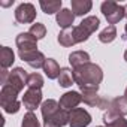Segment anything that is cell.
<instances>
[{"label":"cell","mask_w":127,"mask_h":127,"mask_svg":"<svg viewBox=\"0 0 127 127\" xmlns=\"http://www.w3.org/2000/svg\"><path fill=\"white\" fill-rule=\"evenodd\" d=\"M109 105H111V100H109V99H106V97H102V96H100V100H99L97 108H99V109H103V111H108Z\"/></svg>","instance_id":"29"},{"label":"cell","mask_w":127,"mask_h":127,"mask_svg":"<svg viewBox=\"0 0 127 127\" xmlns=\"http://www.w3.org/2000/svg\"><path fill=\"white\" fill-rule=\"evenodd\" d=\"M97 127H106V126H97Z\"/></svg>","instance_id":"34"},{"label":"cell","mask_w":127,"mask_h":127,"mask_svg":"<svg viewBox=\"0 0 127 127\" xmlns=\"http://www.w3.org/2000/svg\"><path fill=\"white\" fill-rule=\"evenodd\" d=\"M70 6H72V12L75 14V17H84L87 12L91 11L93 3L91 0H72Z\"/></svg>","instance_id":"14"},{"label":"cell","mask_w":127,"mask_h":127,"mask_svg":"<svg viewBox=\"0 0 127 127\" xmlns=\"http://www.w3.org/2000/svg\"><path fill=\"white\" fill-rule=\"evenodd\" d=\"M15 43L18 46V52H29V51H36L37 49V39L27 33H20L15 39Z\"/></svg>","instance_id":"9"},{"label":"cell","mask_w":127,"mask_h":127,"mask_svg":"<svg viewBox=\"0 0 127 127\" xmlns=\"http://www.w3.org/2000/svg\"><path fill=\"white\" fill-rule=\"evenodd\" d=\"M106 112H111V114L120 115V117L127 115V99L124 96L123 97H114L111 100V105H109Z\"/></svg>","instance_id":"13"},{"label":"cell","mask_w":127,"mask_h":127,"mask_svg":"<svg viewBox=\"0 0 127 127\" xmlns=\"http://www.w3.org/2000/svg\"><path fill=\"white\" fill-rule=\"evenodd\" d=\"M123 39L127 40V24H126V27H124V36H123Z\"/></svg>","instance_id":"30"},{"label":"cell","mask_w":127,"mask_h":127,"mask_svg":"<svg viewBox=\"0 0 127 127\" xmlns=\"http://www.w3.org/2000/svg\"><path fill=\"white\" fill-rule=\"evenodd\" d=\"M124 97L127 99V87H126V90H124Z\"/></svg>","instance_id":"33"},{"label":"cell","mask_w":127,"mask_h":127,"mask_svg":"<svg viewBox=\"0 0 127 127\" xmlns=\"http://www.w3.org/2000/svg\"><path fill=\"white\" fill-rule=\"evenodd\" d=\"M124 9H126V18H127V3L124 5Z\"/></svg>","instance_id":"32"},{"label":"cell","mask_w":127,"mask_h":127,"mask_svg":"<svg viewBox=\"0 0 127 127\" xmlns=\"http://www.w3.org/2000/svg\"><path fill=\"white\" fill-rule=\"evenodd\" d=\"M29 33L33 34V36L39 40V39H43V37L46 36V27H45L42 23H36V24H32Z\"/></svg>","instance_id":"28"},{"label":"cell","mask_w":127,"mask_h":127,"mask_svg":"<svg viewBox=\"0 0 127 127\" xmlns=\"http://www.w3.org/2000/svg\"><path fill=\"white\" fill-rule=\"evenodd\" d=\"M100 9H102L103 17L106 18V21L111 26H115L117 23H120L126 17L124 6L120 5V3H117V2H112V0H106V2H103L100 5Z\"/></svg>","instance_id":"3"},{"label":"cell","mask_w":127,"mask_h":127,"mask_svg":"<svg viewBox=\"0 0 127 127\" xmlns=\"http://www.w3.org/2000/svg\"><path fill=\"white\" fill-rule=\"evenodd\" d=\"M15 61V54L9 46H2L0 48V64L2 69H8L14 64Z\"/></svg>","instance_id":"19"},{"label":"cell","mask_w":127,"mask_h":127,"mask_svg":"<svg viewBox=\"0 0 127 127\" xmlns=\"http://www.w3.org/2000/svg\"><path fill=\"white\" fill-rule=\"evenodd\" d=\"M103 79V70L96 63H87L73 69V81L81 91H97Z\"/></svg>","instance_id":"1"},{"label":"cell","mask_w":127,"mask_h":127,"mask_svg":"<svg viewBox=\"0 0 127 127\" xmlns=\"http://www.w3.org/2000/svg\"><path fill=\"white\" fill-rule=\"evenodd\" d=\"M58 109H60V105L54 99H48V100L42 102V105H40V112H42L43 120H48L49 117H52Z\"/></svg>","instance_id":"18"},{"label":"cell","mask_w":127,"mask_h":127,"mask_svg":"<svg viewBox=\"0 0 127 127\" xmlns=\"http://www.w3.org/2000/svg\"><path fill=\"white\" fill-rule=\"evenodd\" d=\"M18 94L20 91L15 90L11 85H2L0 91V105L6 114H17L21 108V103L18 102Z\"/></svg>","instance_id":"2"},{"label":"cell","mask_w":127,"mask_h":127,"mask_svg":"<svg viewBox=\"0 0 127 127\" xmlns=\"http://www.w3.org/2000/svg\"><path fill=\"white\" fill-rule=\"evenodd\" d=\"M103 123L106 127H127V120L120 115H114L111 112H105Z\"/></svg>","instance_id":"20"},{"label":"cell","mask_w":127,"mask_h":127,"mask_svg":"<svg viewBox=\"0 0 127 127\" xmlns=\"http://www.w3.org/2000/svg\"><path fill=\"white\" fill-rule=\"evenodd\" d=\"M27 87L29 88H37V90H40L43 87V78H42V75L40 73H36V72L32 73V75H29Z\"/></svg>","instance_id":"26"},{"label":"cell","mask_w":127,"mask_h":127,"mask_svg":"<svg viewBox=\"0 0 127 127\" xmlns=\"http://www.w3.org/2000/svg\"><path fill=\"white\" fill-rule=\"evenodd\" d=\"M36 20V8L32 3H21L15 9V21L20 24H30Z\"/></svg>","instance_id":"4"},{"label":"cell","mask_w":127,"mask_h":127,"mask_svg":"<svg viewBox=\"0 0 127 127\" xmlns=\"http://www.w3.org/2000/svg\"><path fill=\"white\" fill-rule=\"evenodd\" d=\"M81 102H82L81 93H78V91H67V93H64V94L60 97L58 105H60L61 109L72 111V109H75Z\"/></svg>","instance_id":"10"},{"label":"cell","mask_w":127,"mask_h":127,"mask_svg":"<svg viewBox=\"0 0 127 127\" xmlns=\"http://www.w3.org/2000/svg\"><path fill=\"white\" fill-rule=\"evenodd\" d=\"M42 11L46 14V15H51V14H58L61 11V0H48V2H45V0H40L39 2Z\"/></svg>","instance_id":"21"},{"label":"cell","mask_w":127,"mask_h":127,"mask_svg":"<svg viewBox=\"0 0 127 127\" xmlns=\"http://www.w3.org/2000/svg\"><path fill=\"white\" fill-rule=\"evenodd\" d=\"M73 70H70L69 67H63L58 76V85L63 88H67L73 84Z\"/></svg>","instance_id":"23"},{"label":"cell","mask_w":127,"mask_h":127,"mask_svg":"<svg viewBox=\"0 0 127 127\" xmlns=\"http://www.w3.org/2000/svg\"><path fill=\"white\" fill-rule=\"evenodd\" d=\"M117 39V29L115 26H108L106 29H103L100 33H99V40L102 43H111Z\"/></svg>","instance_id":"24"},{"label":"cell","mask_w":127,"mask_h":127,"mask_svg":"<svg viewBox=\"0 0 127 127\" xmlns=\"http://www.w3.org/2000/svg\"><path fill=\"white\" fill-rule=\"evenodd\" d=\"M58 43L61 46H73L76 45V39H75V33H73V27H69V29H63L60 33H58V37H57Z\"/></svg>","instance_id":"15"},{"label":"cell","mask_w":127,"mask_h":127,"mask_svg":"<svg viewBox=\"0 0 127 127\" xmlns=\"http://www.w3.org/2000/svg\"><path fill=\"white\" fill-rule=\"evenodd\" d=\"M81 96H82V102L85 105L97 108L99 100H100V96L97 94V91H81Z\"/></svg>","instance_id":"25"},{"label":"cell","mask_w":127,"mask_h":127,"mask_svg":"<svg viewBox=\"0 0 127 127\" xmlns=\"http://www.w3.org/2000/svg\"><path fill=\"white\" fill-rule=\"evenodd\" d=\"M69 124V111L58 109L52 117L48 120H43V127H64Z\"/></svg>","instance_id":"11"},{"label":"cell","mask_w":127,"mask_h":127,"mask_svg":"<svg viewBox=\"0 0 127 127\" xmlns=\"http://www.w3.org/2000/svg\"><path fill=\"white\" fill-rule=\"evenodd\" d=\"M69 63L73 69L79 67L82 64H87V63H90V54L85 51H73L69 55Z\"/></svg>","instance_id":"17"},{"label":"cell","mask_w":127,"mask_h":127,"mask_svg":"<svg viewBox=\"0 0 127 127\" xmlns=\"http://www.w3.org/2000/svg\"><path fill=\"white\" fill-rule=\"evenodd\" d=\"M23 105L29 112H33L39 105H42V91L37 88H29L23 96Z\"/></svg>","instance_id":"8"},{"label":"cell","mask_w":127,"mask_h":127,"mask_svg":"<svg viewBox=\"0 0 127 127\" xmlns=\"http://www.w3.org/2000/svg\"><path fill=\"white\" fill-rule=\"evenodd\" d=\"M124 60H126V61H127V49H126V51H124Z\"/></svg>","instance_id":"31"},{"label":"cell","mask_w":127,"mask_h":127,"mask_svg":"<svg viewBox=\"0 0 127 127\" xmlns=\"http://www.w3.org/2000/svg\"><path fill=\"white\" fill-rule=\"evenodd\" d=\"M42 69H43L45 75L48 76V79H58L60 72H61L58 63L54 58H46V61H45V64H43Z\"/></svg>","instance_id":"16"},{"label":"cell","mask_w":127,"mask_h":127,"mask_svg":"<svg viewBox=\"0 0 127 127\" xmlns=\"http://www.w3.org/2000/svg\"><path fill=\"white\" fill-rule=\"evenodd\" d=\"M91 123V115L84 108H75L69 111V126L70 127H87Z\"/></svg>","instance_id":"5"},{"label":"cell","mask_w":127,"mask_h":127,"mask_svg":"<svg viewBox=\"0 0 127 127\" xmlns=\"http://www.w3.org/2000/svg\"><path fill=\"white\" fill-rule=\"evenodd\" d=\"M55 21L57 24L63 29H69V27H73V21H75V14L72 12V9H67V8H63L57 15H55Z\"/></svg>","instance_id":"12"},{"label":"cell","mask_w":127,"mask_h":127,"mask_svg":"<svg viewBox=\"0 0 127 127\" xmlns=\"http://www.w3.org/2000/svg\"><path fill=\"white\" fill-rule=\"evenodd\" d=\"M27 79H29L27 72H26L23 67H15V69H12V70L9 72V78H8V81H6V84L11 85V87H14L15 90H18V91L21 93L23 88L27 85ZM6 84H5V85H6Z\"/></svg>","instance_id":"6"},{"label":"cell","mask_w":127,"mask_h":127,"mask_svg":"<svg viewBox=\"0 0 127 127\" xmlns=\"http://www.w3.org/2000/svg\"><path fill=\"white\" fill-rule=\"evenodd\" d=\"M21 127H40V123L34 112H27L21 121Z\"/></svg>","instance_id":"27"},{"label":"cell","mask_w":127,"mask_h":127,"mask_svg":"<svg viewBox=\"0 0 127 127\" xmlns=\"http://www.w3.org/2000/svg\"><path fill=\"white\" fill-rule=\"evenodd\" d=\"M18 55H20V58H21L23 61H26L27 64H29L30 67H33V69H40V67H43L45 61H46L45 54H43L42 51H39V49H36V51H29V52H18Z\"/></svg>","instance_id":"7"},{"label":"cell","mask_w":127,"mask_h":127,"mask_svg":"<svg viewBox=\"0 0 127 127\" xmlns=\"http://www.w3.org/2000/svg\"><path fill=\"white\" fill-rule=\"evenodd\" d=\"M79 26H81L88 34H93V33L99 29V26H100V20H99L97 17H94V15H90V17L84 18Z\"/></svg>","instance_id":"22"}]
</instances>
